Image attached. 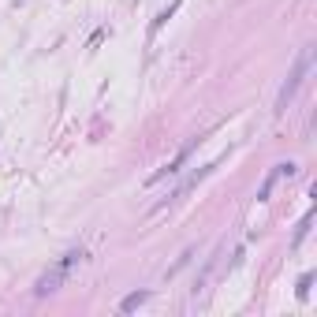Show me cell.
Listing matches in <instances>:
<instances>
[{
    "label": "cell",
    "instance_id": "2",
    "mask_svg": "<svg viewBox=\"0 0 317 317\" xmlns=\"http://www.w3.org/2000/svg\"><path fill=\"white\" fill-rule=\"evenodd\" d=\"M310 67H313V49L306 45V49L299 52V60H295V67H291V75L284 79V86H280V93H276V116H284V109L291 104V97L299 93V86L306 82V75H310Z\"/></svg>",
    "mask_w": 317,
    "mask_h": 317
},
{
    "label": "cell",
    "instance_id": "9",
    "mask_svg": "<svg viewBox=\"0 0 317 317\" xmlns=\"http://www.w3.org/2000/svg\"><path fill=\"white\" fill-rule=\"evenodd\" d=\"M310 287H313V273L299 276V299H310Z\"/></svg>",
    "mask_w": 317,
    "mask_h": 317
},
{
    "label": "cell",
    "instance_id": "5",
    "mask_svg": "<svg viewBox=\"0 0 317 317\" xmlns=\"http://www.w3.org/2000/svg\"><path fill=\"white\" fill-rule=\"evenodd\" d=\"M295 172H299V168H295L291 165V161H287V165H273V168H269V176L261 179V187H257V201H269V194H273V187L276 183H280V179L287 176V179H291L295 176Z\"/></svg>",
    "mask_w": 317,
    "mask_h": 317
},
{
    "label": "cell",
    "instance_id": "10",
    "mask_svg": "<svg viewBox=\"0 0 317 317\" xmlns=\"http://www.w3.org/2000/svg\"><path fill=\"white\" fill-rule=\"evenodd\" d=\"M190 257H194V250H183V257H179V261H176V265H172V269H168V273H165V276H168V280H172V276H176V273H179V269H183V265L190 261Z\"/></svg>",
    "mask_w": 317,
    "mask_h": 317
},
{
    "label": "cell",
    "instance_id": "1",
    "mask_svg": "<svg viewBox=\"0 0 317 317\" xmlns=\"http://www.w3.org/2000/svg\"><path fill=\"white\" fill-rule=\"evenodd\" d=\"M82 261H86V250H82V246H79V250H67L64 257H56V261H52L49 269H45L41 276H37L34 295H37V299H45V295L60 291V287H64L67 280H71V273H75V269H79Z\"/></svg>",
    "mask_w": 317,
    "mask_h": 317
},
{
    "label": "cell",
    "instance_id": "4",
    "mask_svg": "<svg viewBox=\"0 0 317 317\" xmlns=\"http://www.w3.org/2000/svg\"><path fill=\"white\" fill-rule=\"evenodd\" d=\"M213 168H217V161H209V165H201L198 172H190V176H187V179H183V183H179L176 190H172V194H168L165 201H157V205H153V213H161L165 205H172V201H179V198H187L190 190H194V187L201 183V179H205V176H213Z\"/></svg>",
    "mask_w": 317,
    "mask_h": 317
},
{
    "label": "cell",
    "instance_id": "7",
    "mask_svg": "<svg viewBox=\"0 0 317 317\" xmlns=\"http://www.w3.org/2000/svg\"><path fill=\"white\" fill-rule=\"evenodd\" d=\"M176 8H179V0H172V4L165 8V12H161V15H157V19H153V23H149V41H153V37L161 34V26H165V23H168L172 15H176Z\"/></svg>",
    "mask_w": 317,
    "mask_h": 317
},
{
    "label": "cell",
    "instance_id": "6",
    "mask_svg": "<svg viewBox=\"0 0 317 317\" xmlns=\"http://www.w3.org/2000/svg\"><path fill=\"white\" fill-rule=\"evenodd\" d=\"M153 299V291H134V295H127V299L120 302V313H134L138 306H146Z\"/></svg>",
    "mask_w": 317,
    "mask_h": 317
},
{
    "label": "cell",
    "instance_id": "8",
    "mask_svg": "<svg viewBox=\"0 0 317 317\" xmlns=\"http://www.w3.org/2000/svg\"><path fill=\"white\" fill-rule=\"evenodd\" d=\"M310 228H313V209H310V213L302 217V224L295 228V239H291V246H302V239L310 235Z\"/></svg>",
    "mask_w": 317,
    "mask_h": 317
},
{
    "label": "cell",
    "instance_id": "3",
    "mask_svg": "<svg viewBox=\"0 0 317 317\" xmlns=\"http://www.w3.org/2000/svg\"><path fill=\"white\" fill-rule=\"evenodd\" d=\"M198 146H201V134H194V138H190L187 146H179V149H176V157H172V161H165V165H161V168H157V172H153V176L146 179V187H157V183H165V179L179 176V172H183V165L190 161V153H194Z\"/></svg>",
    "mask_w": 317,
    "mask_h": 317
}]
</instances>
